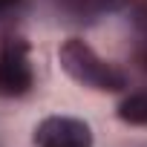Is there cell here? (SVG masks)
I'll return each instance as SVG.
<instances>
[{
  "label": "cell",
  "instance_id": "52a82bcc",
  "mask_svg": "<svg viewBox=\"0 0 147 147\" xmlns=\"http://www.w3.org/2000/svg\"><path fill=\"white\" fill-rule=\"evenodd\" d=\"M20 3H23V0H0V20L9 18L12 12H18V9H20Z\"/></svg>",
  "mask_w": 147,
  "mask_h": 147
},
{
  "label": "cell",
  "instance_id": "277c9868",
  "mask_svg": "<svg viewBox=\"0 0 147 147\" xmlns=\"http://www.w3.org/2000/svg\"><path fill=\"white\" fill-rule=\"evenodd\" d=\"M133 3L136 0H58V9L72 20H92L101 15H118Z\"/></svg>",
  "mask_w": 147,
  "mask_h": 147
},
{
  "label": "cell",
  "instance_id": "5b68a950",
  "mask_svg": "<svg viewBox=\"0 0 147 147\" xmlns=\"http://www.w3.org/2000/svg\"><path fill=\"white\" fill-rule=\"evenodd\" d=\"M115 115L118 121L130 124V127H147V92L138 90V92H127L118 107H115Z\"/></svg>",
  "mask_w": 147,
  "mask_h": 147
},
{
  "label": "cell",
  "instance_id": "8992f818",
  "mask_svg": "<svg viewBox=\"0 0 147 147\" xmlns=\"http://www.w3.org/2000/svg\"><path fill=\"white\" fill-rule=\"evenodd\" d=\"M130 9H133V23H136V29L147 35V0H136Z\"/></svg>",
  "mask_w": 147,
  "mask_h": 147
},
{
  "label": "cell",
  "instance_id": "6da1fadb",
  "mask_svg": "<svg viewBox=\"0 0 147 147\" xmlns=\"http://www.w3.org/2000/svg\"><path fill=\"white\" fill-rule=\"evenodd\" d=\"M58 66L78 87H87L95 92H124L130 87L127 72L118 63L101 58L84 38H66L58 46Z\"/></svg>",
  "mask_w": 147,
  "mask_h": 147
},
{
  "label": "cell",
  "instance_id": "7a4b0ae2",
  "mask_svg": "<svg viewBox=\"0 0 147 147\" xmlns=\"http://www.w3.org/2000/svg\"><path fill=\"white\" fill-rule=\"evenodd\" d=\"M23 35L0 38V98H23L35 87V69Z\"/></svg>",
  "mask_w": 147,
  "mask_h": 147
},
{
  "label": "cell",
  "instance_id": "3957f363",
  "mask_svg": "<svg viewBox=\"0 0 147 147\" xmlns=\"http://www.w3.org/2000/svg\"><path fill=\"white\" fill-rule=\"evenodd\" d=\"M35 147H95V133L84 118L75 115H46L38 121Z\"/></svg>",
  "mask_w": 147,
  "mask_h": 147
},
{
  "label": "cell",
  "instance_id": "ba28073f",
  "mask_svg": "<svg viewBox=\"0 0 147 147\" xmlns=\"http://www.w3.org/2000/svg\"><path fill=\"white\" fill-rule=\"evenodd\" d=\"M133 58H136L138 69H141V72H147V40H144V43H141V46L136 49V55H133Z\"/></svg>",
  "mask_w": 147,
  "mask_h": 147
}]
</instances>
